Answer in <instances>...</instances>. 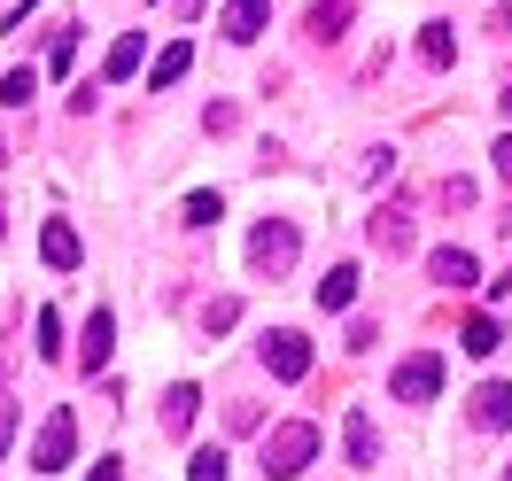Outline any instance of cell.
<instances>
[{
  "mask_svg": "<svg viewBox=\"0 0 512 481\" xmlns=\"http://www.w3.org/2000/svg\"><path fill=\"white\" fill-rule=\"evenodd\" d=\"M311 458H319V427H311V419H288V427L264 435V474L272 481H295Z\"/></svg>",
  "mask_w": 512,
  "mask_h": 481,
  "instance_id": "6da1fadb",
  "label": "cell"
},
{
  "mask_svg": "<svg viewBox=\"0 0 512 481\" xmlns=\"http://www.w3.org/2000/svg\"><path fill=\"white\" fill-rule=\"evenodd\" d=\"M295 249H303V241H295V225H288V218H264V225L249 233V264L264 272V280H280V272L295 264Z\"/></svg>",
  "mask_w": 512,
  "mask_h": 481,
  "instance_id": "7a4b0ae2",
  "label": "cell"
},
{
  "mask_svg": "<svg viewBox=\"0 0 512 481\" xmlns=\"http://www.w3.org/2000/svg\"><path fill=\"white\" fill-rule=\"evenodd\" d=\"M70 450H78V412H70V404H55V412H47V427H39V443H32V466H39V474H63Z\"/></svg>",
  "mask_w": 512,
  "mask_h": 481,
  "instance_id": "3957f363",
  "label": "cell"
},
{
  "mask_svg": "<svg viewBox=\"0 0 512 481\" xmlns=\"http://www.w3.org/2000/svg\"><path fill=\"white\" fill-rule=\"evenodd\" d=\"M435 388H443V357L435 350H412L396 365V404H435Z\"/></svg>",
  "mask_w": 512,
  "mask_h": 481,
  "instance_id": "277c9868",
  "label": "cell"
},
{
  "mask_svg": "<svg viewBox=\"0 0 512 481\" xmlns=\"http://www.w3.org/2000/svg\"><path fill=\"white\" fill-rule=\"evenodd\" d=\"M264 365H272V381H303L311 373V342L295 326H280V334H264Z\"/></svg>",
  "mask_w": 512,
  "mask_h": 481,
  "instance_id": "5b68a950",
  "label": "cell"
},
{
  "mask_svg": "<svg viewBox=\"0 0 512 481\" xmlns=\"http://www.w3.org/2000/svg\"><path fill=\"white\" fill-rule=\"evenodd\" d=\"M218 24H225V39H233V47H249V39L272 24V0H225Z\"/></svg>",
  "mask_w": 512,
  "mask_h": 481,
  "instance_id": "8992f818",
  "label": "cell"
},
{
  "mask_svg": "<svg viewBox=\"0 0 512 481\" xmlns=\"http://www.w3.org/2000/svg\"><path fill=\"white\" fill-rule=\"evenodd\" d=\"M194 412H202V388H194V381H171V388H163V427H171V435H187Z\"/></svg>",
  "mask_w": 512,
  "mask_h": 481,
  "instance_id": "52a82bcc",
  "label": "cell"
},
{
  "mask_svg": "<svg viewBox=\"0 0 512 481\" xmlns=\"http://www.w3.org/2000/svg\"><path fill=\"white\" fill-rule=\"evenodd\" d=\"M427 272H435L443 288H474V280H481L474 249H435V257H427Z\"/></svg>",
  "mask_w": 512,
  "mask_h": 481,
  "instance_id": "ba28073f",
  "label": "cell"
},
{
  "mask_svg": "<svg viewBox=\"0 0 512 481\" xmlns=\"http://www.w3.org/2000/svg\"><path fill=\"white\" fill-rule=\"evenodd\" d=\"M342 450H350V466H381V435H373V419H365V412L342 419Z\"/></svg>",
  "mask_w": 512,
  "mask_h": 481,
  "instance_id": "9c48e42d",
  "label": "cell"
},
{
  "mask_svg": "<svg viewBox=\"0 0 512 481\" xmlns=\"http://www.w3.org/2000/svg\"><path fill=\"white\" fill-rule=\"evenodd\" d=\"M474 427H512V388L505 381H481L474 388Z\"/></svg>",
  "mask_w": 512,
  "mask_h": 481,
  "instance_id": "30bf717a",
  "label": "cell"
},
{
  "mask_svg": "<svg viewBox=\"0 0 512 481\" xmlns=\"http://www.w3.org/2000/svg\"><path fill=\"white\" fill-rule=\"evenodd\" d=\"M357 280H365L357 264H334V272L319 280V311H350V303H357Z\"/></svg>",
  "mask_w": 512,
  "mask_h": 481,
  "instance_id": "8fae6325",
  "label": "cell"
},
{
  "mask_svg": "<svg viewBox=\"0 0 512 481\" xmlns=\"http://www.w3.org/2000/svg\"><path fill=\"white\" fill-rule=\"evenodd\" d=\"M109 342H117V319H109V311H94V319H86V373H109Z\"/></svg>",
  "mask_w": 512,
  "mask_h": 481,
  "instance_id": "7c38bea8",
  "label": "cell"
},
{
  "mask_svg": "<svg viewBox=\"0 0 512 481\" xmlns=\"http://www.w3.org/2000/svg\"><path fill=\"white\" fill-rule=\"evenodd\" d=\"M373 241H381L388 257H404V249H412V218H404L396 202H388V210H373Z\"/></svg>",
  "mask_w": 512,
  "mask_h": 481,
  "instance_id": "4fadbf2b",
  "label": "cell"
},
{
  "mask_svg": "<svg viewBox=\"0 0 512 481\" xmlns=\"http://www.w3.org/2000/svg\"><path fill=\"white\" fill-rule=\"evenodd\" d=\"M187 63H194V47H187V39H171V47L156 55V70H148V94H163V86H179V78H187Z\"/></svg>",
  "mask_w": 512,
  "mask_h": 481,
  "instance_id": "5bb4252c",
  "label": "cell"
},
{
  "mask_svg": "<svg viewBox=\"0 0 512 481\" xmlns=\"http://www.w3.org/2000/svg\"><path fill=\"white\" fill-rule=\"evenodd\" d=\"M39 257L55 264V272H70V264L86 257V249H78V233H70V225H63V218H55V225H47V233H39Z\"/></svg>",
  "mask_w": 512,
  "mask_h": 481,
  "instance_id": "9a60e30c",
  "label": "cell"
},
{
  "mask_svg": "<svg viewBox=\"0 0 512 481\" xmlns=\"http://www.w3.org/2000/svg\"><path fill=\"white\" fill-rule=\"evenodd\" d=\"M419 63H427V70H450V63H458V39H450V24H419Z\"/></svg>",
  "mask_w": 512,
  "mask_h": 481,
  "instance_id": "2e32d148",
  "label": "cell"
},
{
  "mask_svg": "<svg viewBox=\"0 0 512 481\" xmlns=\"http://www.w3.org/2000/svg\"><path fill=\"white\" fill-rule=\"evenodd\" d=\"M350 16H357V0H311V39H342Z\"/></svg>",
  "mask_w": 512,
  "mask_h": 481,
  "instance_id": "e0dca14e",
  "label": "cell"
},
{
  "mask_svg": "<svg viewBox=\"0 0 512 481\" xmlns=\"http://www.w3.org/2000/svg\"><path fill=\"white\" fill-rule=\"evenodd\" d=\"M140 55H148V39H140V32H125L117 47H109V63H101V78H132V70H140Z\"/></svg>",
  "mask_w": 512,
  "mask_h": 481,
  "instance_id": "ac0fdd59",
  "label": "cell"
},
{
  "mask_svg": "<svg viewBox=\"0 0 512 481\" xmlns=\"http://www.w3.org/2000/svg\"><path fill=\"white\" fill-rule=\"evenodd\" d=\"M497 342H505V334H497V319H466V334H458V350H466V357H489Z\"/></svg>",
  "mask_w": 512,
  "mask_h": 481,
  "instance_id": "d6986e66",
  "label": "cell"
},
{
  "mask_svg": "<svg viewBox=\"0 0 512 481\" xmlns=\"http://www.w3.org/2000/svg\"><path fill=\"white\" fill-rule=\"evenodd\" d=\"M39 94V70L24 63V70H8V78H0V101H8V109H24V101Z\"/></svg>",
  "mask_w": 512,
  "mask_h": 481,
  "instance_id": "ffe728a7",
  "label": "cell"
},
{
  "mask_svg": "<svg viewBox=\"0 0 512 481\" xmlns=\"http://www.w3.org/2000/svg\"><path fill=\"white\" fill-rule=\"evenodd\" d=\"M233 466H225V450H194V466H187V481H225Z\"/></svg>",
  "mask_w": 512,
  "mask_h": 481,
  "instance_id": "44dd1931",
  "label": "cell"
},
{
  "mask_svg": "<svg viewBox=\"0 0 512 481\" xmlns=\"http://www.w3.org/2000/svg\"><path fill=\"white\" fill-rule=\"evenodd\" d=\"M218 218H225L218 194H187V225H218Z\"/></svg>",
  "mask_w": 512,
  "mask_h": 481,
  "instance_id": "7402d4cb",
  "label": "cell"
},
{
  "mask_svg": "<svg viewBox=\"0 0 512 481\" xmlns=\"http://www.w3.org/2000/svg\"><path fill=\"white\" fill-rule=\"evenodd\" d=\"M39 357H63V319L55 311H39Z\"/></svg>",
  "mask_w": 512,
  "mask_h": 481,
  "instance_id": "603a6c76",
  "label": "cell"
},
{
  "mask_svg": "<svg viewBox=\"0 0 512 481\" xmlns=\"http://www.w3.org/2000/svg\"><path fill=\"white\" fill-rule=\"evenodd\" d=\"M241 319V303H233V295H218V303H210V311H202V326H210V334H225V326Z\"/></svg>",
  "mask_w": 512,
  "mask_h": 481,
  "instance_id": "cb8c5ba5",
  "label": "cell"
},
{
  "mask_svg": "<svg viewBox=\"0 0 512 481\" xmlns=\"http://www.w3.org/2000/svg\"><path fill=\"white\" fill-rule=\"evenodd\" d=\"M70 55H78V32H55V47H47V70L63 78V70H70Z\"/></svg>",
  "mask_w": 512,
  "mask_h": 481,
  "instance_id": "d4e9b609",
  "label": "cell"
},
{
  "mask_svg": "<svg viewBox=\"0 0 512 481\" xmlns=\"http://www.w3.org/2000/svg\"><path fill=\"white\" fill-rule=\"evenodd\" d=\"M443 202L450 210H474V179H443Z\"/></svg>",
  "mask_w": 512,
  "mask_h": 481,
  "instance_id": "484cf974",
  "label": "cell"
},
{
  "mask_svg": "<svg viewBox=\"0 0 512 481\" xmlns=\"http://www.w3.org/2000/svg\"><path fill=\"white\" fill-rule=\"evenodd\" d=\"M489 156H497V179H505V187H512V132H505V140H497V148H489Z\"/></svg>",
  "mask_w": 512,
  "mask_h": 481,
  "instance_id": "4316f807",
  "label": "cell"
},
{
  "mask_svg": "<svg viewBox=\"0 0 512 481\" xmlns=\"http://www.w3.org/2000/svg\"><path fill=\"white\" fill-rule=\"evenodd\" d=\"M86 481H125V466H117V458H101V466H94Z\"/></svg>",
  "mask_w": 512,
  "mask_h": 481,
  "instance_id": "83f0119b",
  "label": "cell"
},
{
  "mask_svg": "<svg viewBox=\"0 0 512 481\" xmlns=\"http://www.w3.org/2000/svg\"><path fill=\"white\" fill-rule=\"evenodd\" d=\"M8 435H16V404H0V450H8Z\"/></svg>",
  "mask_w": 512,
  "mask_h": 481,
  "instance_id": "f1b7e54d",
  "label": "cell"
},
{
  "mask_svg": "<svg viewBox=\"0 0 512 481\" xmlns=\"http://www.w3.org/2000/svg\"><path fill=\"white\" fill-rule=\"evenodd\" d=\"M497 295H512V272H505V280H497Z\"/></svg>",
  "mask_w": 512,
  "mask_h": 481,
  "instance_id": "f546056e",
  "label": "cell"
},
{
  "mask_svg": "<svg viewBox=\"0 0 512 481\" xmlns=\"http://www.w3.org/2000/svg\"><path fill=\"white\" fill-rule=\"evenodd\" d=\"M505 117H512V86H505Z\"/></svg>",
  "mask_w": 512,
  "mask_h": 481,
  "instance_id": "4dcf8cb0",
  "label": "cell"
}]
</instances>
